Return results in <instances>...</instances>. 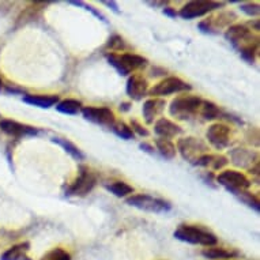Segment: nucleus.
Returning a JSON list of instances; mask_svg holds the SVG:
<instances>
[{
    "instance_id": "obj_1",
    "label": "nucleus",
    "mask_w": 260,
    "mask_h": 260,
    "mask_svg": "<svg viewBox=\"0 0 260 260\" xmlns=\"http://www.w3.org/2000/svg\"><path fill=\"white\" fill-rule=\"evenodd\" d=\"M176 239L184 243L203 247H214L217 245V236L210 231L197 225H180L173 233Z\"/></svg>"
},
{
    "instance_id": "obj_2",
    "label": "nucleus",
    "mask_w": 260,
    "mask_h": 260,
    "mask_svg": "<svg viewBox=\"0 0 260 260\" xmlns=\"http://www.w3.org/2000/svg\"><path fill=\"white\" fill-rule=\"evenodd\" d=\"M225 37L240 53L247 51H257L259 47V39L253 36L252 30L247 25H233L228 27Z\"/></svg>"
},
{
    "instance_id": "obj_3",
    "label": "nucleus",
    "mask_w": 260,
    "mask_h": 260,
    "mask_svg": "<svg viewBox=\"0 0 260 260\" xmlns=\"http://www.w3.org/2000/svg\"><path fill=\"white\" fill-rule=\"evenodd\" d=\"M203 100L198 95H179L171 103L169 113L172 117L177 120L191 119L201 111V105Z\"/></svg>"
},
{
    "instance_id": "obj_4",
    "label": "nucleus",
    "mask_w": 260,
    "mask_h": 260,
    "mask_svg": "<svg viewBox=\"0 0 260 260\" xmlns=\"http://www.w3.org/2000/svg\"><path fill=\"white\" fill-rule=\"evenodd\" d=\"M107 60L109 61L112 67H115L117 70V73L120 75H128L135 70L143 69L147 66V59L143 56L135 55V53H123V55H117L115 52L108 53Z\"/></svg>"
},
{
    "instance_id": "obj_5",
    "label": "nucleus",
    "mask_w": 260,
    "mask_h": 260,
    "mask_svg": "<svg viewBox=\"0 0 260 260\" xmlns=\"http://www.w3.org/2000/svg\"><path fill=\"white\" fill-rule=\"evenodd\" d=\"M95 184H97V177L93 172L90 171L89 168L81 167L79 168V175H78L77 179L74 180V183L67 188L66 195L67 197L83 198L93 191Z\"/></svg>"
},
{
    "instance_id": "obj_6",
    "label": "nucleus",
    "mask_w": 260,
    "mask_h": 260,
    "mask_svg": "<svg viewBox=\"0 0 260 260\" xmlns=\"http://www.w3.org/2000/svg\"><path fill=\"white\" fill-rule=\"evenodd\" d=\"M177 150L181 154V157L191 162V164H195L202 155L209 154V146L206 145V142L199 139V138L193 137L180 139L177 142Z\"/></svg>"
},
{
    "instance_id": "obj_7",
    "label": "nucleus",
    "mask_w": 260,
    "mask_h": 260,
    "mask_svg": "<svg viewBox=\"0 0 260 260\" xmlns=\"http://www.w3.org/2000/svg\"><path fill=\"white\" fill-rule=\"evenodd\" d=\"M128 206H133L135 209L149 211V213H168L171 211L172 206L169 202L150 195H133L125 201Z\"/></svg>"
},
{
    "instance_id": "obj_8",
    "label": "nucleus",
    "mask_w": 260,
    "mask_h": 260,
    "mask_svg": "<svg viewBox=\"0 0 260 260\" xmlns=\"http://www.w3.org/2000/svg\"><path fill=\"white\" fill-rule=\"evenodd\" d=\"M225 6L223 2H211V0H195L189 2L180 10V17L183 19H193V18L203 17L206 14L222 9Z\"/></svg>"
},
{
    "instance_id": "obj_9",
    "label": "nucleus",
    "mask_w": 260,
    "mask_h": 260,
    "mask_svg": "<svg viewBox=\"0 0 260 260\" xmlns=\"http://www.w3.org/2000/svg\"><path fill=\"white\" fill-rule=\"evenodd\" d=\"M217 181L219 185L225 187L233 195H237L240 192L247 191L251 187V181L243 175L241 172L237 171H225L219 173L217 177Z\"/></svg>"
},
{
    "instance_id": "obj_10",
    "label": "nucleus",
    "mask_w": 260,
    "mask_h": 260,
    "mask_svg": "<svg viewBox=\"0 0 260 260\" xmlns=\"http://www.w3.org/2000/svg\"><path fill=\"white\" fill-rule=\"evenodd\" d=\"M231 158L236 167L247 169L251 175H259V154L253 150L239 147L232 150Z\"/></svg>"
},
{
    "instance_id": "obj_11",
    "label": "nucleus",
    "mask_w": 260,
    "mask_h": 260,
    "mask_svg": "<svg viewBox=\"0 0 260 260\" xmlns=\"http://www.w3.org/2000/svg\"><path fill=\"white\" fill-rule=\"evenodd\" d=\"M192 87L187 82L180 79L177 77H169L158 82L149 90V95H157V97H164V95H171L175 93H181V91H189Z\"/></svg>"
},
{
    "instance_id": "obj_12",
    "label": "nucleus",
    "mask_w": 260,
    "mask_h": 260,
    "mask_svg": "<svg viewBox=\"0 0 260 260\" xmlns=\"http://www.w3.org/2000/svg\"><path fill=\"white\" fill-rule=\"evenodd\" d=\"M237 19L233 11H221V13L211 15L205 21L199 23V29L203 33H217L218 30L225 29V27H231V25Z\"/></svg>"
},
{
    "instance_id": "obj_13",
    "label": "nucleus",
    "mask_w": 260,
    "mask_h": 260,
    "mask_svg": "<svg viewBox=\"0 0 260 260\" xmlns=\"http://www.w3.org/2000/svg\"><path fill=\"white\" fill-rule=\"evenodd\" d=\"M231 127H228L226 124L215 123L209 127L206 138L214 149L223 150L231 145Z\"/></svg>"
},
{
    "instance_id": "obj_14",
    "label": "nucleus",
    "mask_w": 260,
    "mask_h": 260,
    "mask_svg": "<svg viewBox=\"0 0 260 260\" xmlns=\"http://www.w3.org/2000/svg\"><path fill=\"white\" fill-rule=\"evenodd\" d=\"M82 116L90 123L99 124V125H104V127H112L116 121L115 113L109 108H82Z\"/></svg>"
},
{
    "instance_id": "obj_15",
    "label": "nucleus",
    "mask_w": 260,
    "mask_h": 260,
    "mask_svg": "<svg viewBox=\"0 0 260 260\" xmlns=\"http://www.w3.org/2000/svg\"><path fill=\"white\" fill-rule=\"evenodd\" d=\"M0 131L14 138H23V137H35L39 134V129L35 127H30L26 124H21L14 120L3 119L0 120Z\"/></svg>"
},
{
    "instance_id": "obj_16",
    "label": "nucleus",
    "mask_w": 260,
    "mask_h": 260,
    "mask_svg": "<svg viewBox=\"0 0 260 260\" xmlns=\"http://www.w3.org/2000/svg\"><path fill=\"white\" fill-rule=\"evenodd\" d=\"M127 94L135 101H139L149 93V83L147 79L141 74H134L127 81Z\"/></svg>"
},
{
    "instance_id": "obj_17",
    "label": "nucleus",
    "mask_w": 260,
    "mask_h": 260,
    "mask_svg": "<svg viewBox=\"0 0 260 260\" xmlns=\"http://www.w3.org/2000/svg\"><path fill=\"white\" fill-rule=\"evenodd\" d=\"M154 133L157 134L159 138H164V139H169L171 141V138H175L177 135L183 133V129L180 125H177L176 123L171 121V120L165 119V117H162L155 123L154 125Z\"/></svg>"
},
{
    "instance_id": "obj_18",
    "label": "nucleus",
    "mask_w": 260,
    "mask_h": 260,
    "mask_svg": "<svg viewBox=\"0 0 260 260\" xmlns=\"http://www.w3.org/2000/svg\"><path fill=\"white\" fill-rule=\"evenodd\" d=\"M165 109V101L161 99H150L143 104V117L147 124H153L154 120L161 115L162 111Z\"/></svg>"
},
{
    "instance_id": "obj_19",
    "label": "nucleus",
    "mask_w": 260,
    "mask_h": 260,
    "mask_svg": "<svg viewBox=\"0 0 260 260\" xmlns=\"http://www.w3.org/2000/svg\"><path fill=\"white\" fill-rule=\"evenodd\" d=\"M22 101L25 104H29V105H33V107L43 108V109H48V108H52L57 105L59 103V97L57 95H44V94H27L25 95Z\"/></svg>"
},
{
    "instance_id": "obj_20",
    "label": "nucleus",
    "mask_w": 260,
    "mask_h": 260,
    "mask_svg": "<svg viewBox=\"0 0 260 260\" xmlns=\"http://www.w3.org/2000/svg\"><path fill=\"white\" fill-rule=\"evenodd\" d=\"M228 158L225 155H219V154H205L198 159L193 165L202 168H210L213 171H219L222 168L228 165Z\"/></svg>"
},
{
    "instance_id": "obj_21",
    "label": "nucleus",
    "mask_w": 260,
    "mask_h": 260,
    "mask_svg": "<svg viewBox=\"0 0 260 260\" xmlns=\"http://www.w3.org/2000/svg\"><path fill=\"white\" fill-rule=\"evenodd\" d=\"M30 249L29 243H21L17 245H13L2 255L0 260H31L27 256V252Z\"/></svg>"
},
{
    "instance_id": "obj_22",
    "label": "nucleus",
    "mask_w": 260,
    "mask_h": 260,
    "mask_svg": "<svg viewBox=\"0 0 260 260\" xmlns=\"http://www.w3.org/2000/svg\"><path fill=\"white\" fill-rule=\"evenodd\" d=\"M202 255L205 256L206 259L210 260H222V259H232L239 256L237 251H231V249H226V248L221 247H206L202 251Z\"/></svg>"
},
{
    "instance_id": "obj_23",
    "label": "nucleus",
    "mask_w": 260,
    "mask_h": 260,
    "mask_svg": "<svg viewBox=\"0 0 260 260\" xmlns=\"http://www.w3.org/2000/svg\"><path fill=\"white\" fill-rule=\"evenodd\" d=\"M56 111L64 115H77L82 111V103L78 100L67 99L63 101H59L56 105Z\"/></svg>"
},
{
    "instance_id": "obj_24",
    "label": "nucleus",
    "mask_w": 260,
    "mask_h": 260,
    "mask_svg": "<svg viewBox=\"0 0 260 260\" xmlns=\"http://www.w3.org/2000/svg\"><path fill=\"white\" fill-rule=\"evenodd\" d=\"M52 142H55L56 145L61 146L67 153L71 155L73 158H75L77 161H83L85 159V154L82 153L79 147L74 145L73 142H70L69 139H64V138H52Z\"/></svg>"
},
{
    "instance_id": "obj_25",
    "label": "nucleus",
    "mask_w": 260,
    "mask_h": 260,
    "mask_svg": "<svg viewBox=\"0 0 260 260\" xmlns=\"http://www.w3.org/2000/svg\"><path fill=\"white\" fill-rule=\"evenodd\" d=\"M155 146L157 150L159 151L162 157L167 159H173L176 157V146L172 143L169 139H164V138H157L155 139Z\"/></svg>"
},
{
    "instance_id": "obj_26",
    "label": "nucleus",
    "mask_w": 260,
    "mask_h": 260,
    "mask_svg": "<svg viewBox=\"0 0 260 260\" xmlns=\"http://www.w3.org/2000/svg\"><path fill=\"white\" fill-rule=\"evenodd\" d=\"M203 119L206 120H215L219 119L223 113L221 112V109L215 105L214 103H210V101H202L201 111H199Z\"/></svg>"
},
{
    "instance_id": "obj_27",
    "label": "nucleus",
    "mask_w": 260,
    "mask_h": 260,
    "mask_svg": "<svg viewBox=\"0 0 260 260\" xmlns=\"http://www.w3.org/2000/svg\"><path fill=\"white\" fill-rule=\"evenodd\" d=\"M107 189L111 191L117 198H124L134 193V188L131 185H128L127 183H124V181H113L109 185H107Z\"/></svg>"
},
{
    "instance_id": "obj_28",
    "label": "nucleus",
    "mask_w": 260,
    "mask_h": 260,
    "mask_svg": "<svg viewBox=\"0 0 260 260\" xmlns=\"http://www.w3.org/2000/svg\"><path fill=\"white\" fill-rule=\"evenodd\" d=\"M111 129L117 137L121 138V139H125V141H131V139L135 138V134L133 133L131 127L127 125L125 123H123V121H115V124L112 125Z\"/></svg>"
},
{
    "instance_id": "obj_29",
    "label": "nucleus",
    "mask_w": 260,
    "mask_h": 260,
    "mask_svg": "<svg viewBox=\"0 0 260 260\" xmlns=\"http://www.w3.org/2000/svg\"><path fill=\"white\" fill-rule=\"evenodd\" d=\"M236 197H239L240 201L243 202V203H245L248 207H251V209L255 210L256 213H259V210H260L259 199H257L253 193H251V192H248V191H243V192H240V193H237Z\"/></svg>"
},
{
    "instance_id": "obj_30",
    "label": "nucleus",
    "mask_w": 260,
    "mask_h": 260,
    "mask_svg": "<svg viewBox=\"0 0 260 260\" xmlns=\"http://www.w3.org/2000/svg\"><path fill=\"white\" fill-rule=\"evenodd\" d=\"M43 260H71V255L61 248H55L44 256Z\"/></svg>"
},
{
    "instance_id": "obj_31",
    "label": "nucleus",
    "mask_w": 260,
    "mask_h": 260,
    "mask_svg": "<svg viewBox=\"0 0 260 260\" xmlns=\"http://www.w3.org/2000/svg\"><path fill=\"white\" fill-rule=\"evenodd\" d=\"M125 47L124 40L120 36H112L109 41H108V48H111L112 51H121Z\"/></svg>"
},
{
    "instance_id": "obj_32",
    "label": "nucleus",
    "mask_w": 260,
    "mask_h": 260,
    "mask_svg": "<svg viewBox=\"0 0 260 260\" xmlns=\"http://www.w3.org/2000/svg\"><path fill=\"white\" fill-rule=\"evenodd\" d=\"M71 5L74 6H79V7H83L85 10H87V11H90V13H93L95 17L99 18L100 21H104V22H107V19H105V17H104L103 14L100 13V11H97V10L94 9L93 6H89V5H85L83 2H70Z\"/></svg>"
},
{
    "instance_id": "obj_33",
    "label": "nucleus",
    "mask_w": 260,
    "mask_h": 260,
    "mask_svg": "<svg viewBox=\"0 0 260 260\" xmlns=\"http://www.w3.org/2000/svg\"><path fill=\"white\" fill-rule=\"evenodd\" d=\"M240 9L251 17H255L259 14V5L257 3H244V5L240 6Z\"/></svg>"
},
{
    "instance_id": "obj_34",
    "label": "nucleus",
    "mask_w": 260,
    "mask_h": 260,
    "mask_svg": "<svg viewBox=\"0 0 260 260\" xmlns=\"http://www.w3.org/2000/svg\"><path fill=\"white\" fill-rule=\"evenodd\" d=\"M129 127H131V129H133V133L134 134L137 133L138 135H139V137H149V135H150L149 131H147L146 128L142 127L141 124L138 123L137 120H133V121H131V125H129Z\"/></svg>"
},
{
    "instance_id": "obj_35",
    "label": "nucleus",
    "mask_w": 260,
    "mask_h": 260,
    "mask_svg": "<svg viewBox=\"0 0 260 260\" xmlns=\"http://www.w3.org/2000/svg\"><path fill=\"white\" fill-rule=\"evenodd\" d=\"M162 13L165 14L167 17L169 18H176L177 17V13H176L175 9H172V7H164V11Z\"/></svg>"
},
{
    "instance_id": "obj_36",
    "label": "nucleus",
    "mask_w": 260,
    "mask_h": 260,
    "mask_svg": "<svg viewBox=\"0 0 260 260\" xmlns=\"http://www.w3.org/2000/svg\"><path fill=\"white\" fill-rule=\"evenodd\" d=\"M104 5H107L108 7H111V9L113 10L115 13H117V14L120 13L119 7H117V3H116V2H104Z\"/></svg>"
},
{
    "instance_id": "obj_37",
    "label": "nucleus",
    "mask_w": 260,
    "mask_h": 260,
    "mask_svg": "<svg viewBox=\"0 0 260 260\" xmlns=\"http://www.w3.org/2000/svg\"><path fill=\"white\" fill-rule=\"evenodd\" d=\"M248 25H249V26H251V27H252L251 30H255V31H259V21H257V19H256V21H253V22H249Z\"/></svg>"
},
{
    "instance_id": "obj_38",
    "label": "nucleus",
    "mask_w": 260,
    "mask_h": 260,
    "mask_svg": "<svg viewBox=\"0 0 260 260\" xmlns=\"http://www.w3.org/2000/svg\"><path fill=\"white\" fill-rule=\"evenodd\" d=\"M141 149L145 150V151H149V153H154L153 147L149 145H146V143H141Z\"/></svg>"
},
{
    "instance_id": "obj_39",
    "label": "nucleus",
    "mask_w": 260,
    "mask_h": 260,
    "mask_svg": "<svg viewBox=\"0 0 260 260\" xmlns=\"http://www.w3.org/2000/svg\"><path fill=\"white\" fill-rule=\"evenodd\" d=\"M129 107H131V105H129V104H128V103L120 104V111H123V112L129 111Z\"/></svg>"
},
{
    "instance_id": "obj_40",
    "label": "nucleus",
    "mask_w": 260,
    "mask_h": 260,
    "mask_svg": "<svg viewBox=\"0 0 260 260\" xmlns=\"http://www.w3.org/2000/svg\"><path fill=\"white\" fill-rule=\"evenodd\" d=\"M2 87H3V82H2V79H0V91H2Z\"/></svg>"
}]
</instances>
